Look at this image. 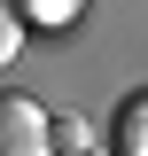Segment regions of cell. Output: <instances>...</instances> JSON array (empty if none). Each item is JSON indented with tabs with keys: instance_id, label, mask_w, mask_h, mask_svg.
Listing matches in <instances>:
<instances>
[{
	"instance_id": "cell-1",
	"label": "cell",
	"mask_w": 148,
	"mask_h": 156,
	"mask_svg": "<svg viewBox=\"0 0 148 156\" xmlns=\"http://www.w3.org/2000/svg\"><path fill=\"white\" fill-rule=\"evenodd\" d=\"M0 156H47V109L31 94H0Z\"/></svg>"
},
{
	"instance_id": "cell-2",
	"label": "cell",
	"mask_w": 148,
	"mask_h": 156,
	"mask_svg": "<svg viewBox=\"0 0 148 156\" xmlns=\"http://www.w3.org/2000/svg\"><path fill=\"white\" fill-rule=\"evenodd\" d=\"M109 148L148 156V86H140V94H125V109H117V125H109Z\"/></svg>"
},
{
	"instance_id": "cell-3",
	"label": "cell",
	"mask_w": 148,
	"mask_h": 156,
	"mask_svg": "<svg viewBox=\"0 0 148 156\" xmlns=\"http://www.w3.org/2000/svg\"><path fill=\"white\" fill-rule=\"evenodd\" d=\"M23 23H47V31H70L78 16H86V0H16Z\"/></svg>"
},
{
	"instance_id": "cell-4",
	"label": "cell",
	"mask_w": 148,
	"mask_h": 156,
	"mask_svg": "<svg viewBox=\"0 0 148 156\" xmlns=\"http://www.w3.org/2000/svg\"><path fill=\"white\" fill-rule=\"evenodd\" d=\"M47 148H93V133H86V117H78V109L47 117Z\"/></svg>"
},
{
	"instance_id": "cell-5",
	"label": "cell",
	"mask_w": 148,
	"mask_h": 156,
	"mask_svg": "<svg viewBox=\"0 0 148 156\" xmlns=\"http://www.w3.org/2000/svg\"><path fill=\"white\" fill-rule=\"evenodd\" d=\"M16 47H23V16H16V0H0V70L16 62Z\"/></svg>"
}]
</instances>
